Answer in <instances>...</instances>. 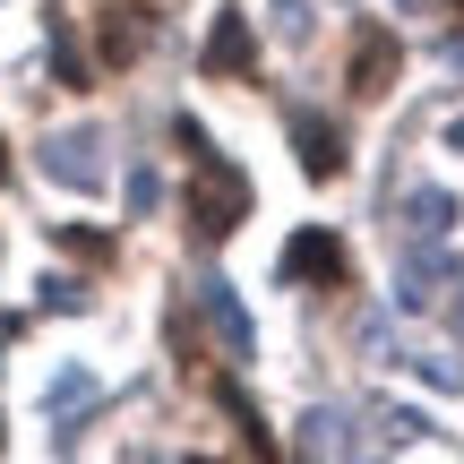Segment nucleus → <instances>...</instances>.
<instances>
[{
    "mask_svg": "<svg viewBox=\"0 0 464 464\" xmlns=\"http://www.w3.org/2000/svg\"><path fill=\"white\" fill-rule=\"evenodd\" d=\"M448 224H456V198H448V189H413V198H404V232H421V241H439Z\"/></svg>",
    "mask_w": 464,
    "mask_h": 464,
    "instance_id": "12",
    "label": "nucleus"
},
{
    "mask_svg": "<svg viewBox=\"0 0 464 464\" xmlns=\"http://www.w3.org/2000/svg\"><path fill=\"white\" fill-rule=\"evenodd\" d=\"M439 293H448V249H430V241H421V249H404V276H396V301H404V310H430Z\"/></svg>",
    "mask_w": 464,
    "mask_h": 464,
    "instance_id": "10",
    "label": "nucleus"
},
{
    "mask_svg": "<svg viewBox=\"0 0 464 464\" xmlns=\"http://www.w3.org/2000/svg\"><path fill=\"white\" fill-rule=\"evenodd\" d=\"M258 69V26H249V9H216V26H207V78H249Z\"/></svg>",
    "mask_w": 464,
    "mask_h": 464,
    "instance_id": "4",
    "label": "nucleus"
},
{
    "mask_svg": "<svg viewBox=\"0 0 464 464\" xmlns=\"http://www.w3.org/2000/svg\"><path fill=\"white\" fill-rule=\"evenodd\" d=\"M448 318H456V335H464V293H456V310H448Z\"/></svg>",
    "mask_w": 464,
    "mask_h": 464,
    "instance_id": "16",
    "label": "nucleus"
},
{
    "mask_svg": "<svg viewBox=\"0 0 464 464\" xmlns=\"http://www.w3.org/2000/svg\"><path fill=\"white\" fill-rule=\"evenodd\" d=\"M448 147H456V155H464V121H456V130H448Z\"/></svg>",
    "mask_w": 464,
    "mask_h": 464,
    "instance_id": "15",
    "label": "nucleus"
},
{
    "mask_svg": "<svg viewBox=\"0 0 464 464\" xmlns=\"http://www.w3.org/2000/svg\"><path fill=\"white\" fill-rule=\"evenodd\" d=\"M52 69H61V86H95V61H86V52L69 44V34L52 44Z\"/></svg>",
    "mask_w": 464,
    "mask_h": 464,
    "instance_id": "14",
    "label": "nucleus"
},
{
    "mask_svg": "<svg viewBox=\"0 0 464 464\" xmlns=\"http://www.w3.org/2000/svg\"><path fill=\"white\" fill-rule=\"evenodd\" d=\"M301 464H370V456H362V439H353L344 413H310L301 421Z\"/></svg>",
    "mask_w": 464,
    "mask_h": 464,
    "instance_id": "8",
    "label": "nucleus"
},
{
    "mask_svg": "<svg viewBox=\"0 0 464 464\" xmlns=\"http://www.w3.org/2000/svg\"><path fill=\"white\" fill-rule=\"evenodd\" d=\"M0 172H9V147H0Z\"/></svg>",
    "mask_w": 464,
    "mask_h": 464,
    "instance_id": "17",
    "label": "nucleus"
},
{
    "mask_svg": "<svg viewBox=\"0 0 464 464\" xmlns=\"http://www.w3.org/2000/svg\"><path fill=\"white\" fill-rule=\"evenodd\" d=\"M189 164H198V181H189V232H198V241H232L241 216H249V181L224 164L216 147L189 155Z\"/></svg>",
    "mask_w": 464,
    "mask_h": 464,
    "instance_id": "1",
    "label": "nucleus"
},
{
    "mask_svg": "<svg viewBox=\"0 0 464 464\" xmlns=\"http://www.w3.org/2000/svg\"><path fill=\"white\" fill-rule=\"evenodd\" d=\"M44 172H52V181H69V189H103V138L95 130L52 138V147H44Z\"/></svg>",
    "mask_w": 464,
    "mask_h": 464,
    "instance_id": "7",
    "label": "nucleus"
},
{
    "mask_svg": "<svg viewBox=\"0 0 464 464\" xmlns=\"http://www.w3.org/2000/svg\"><path fill=\"white\" fill-rule=\"evenodd\" d=\"M198 310H207V327H216V344L232 353V362H249V318H241V301H232V284H224V276H207V284H198Z\"/></svg>",
    "mask_w": 464,
    "mask_h": 464,
    "instance_id": "9",
    "label": "nucleus"
},
{
    "mask_svg": "<svg viewBox=\"0 0 464 464\" xmlns=\"http://www.w3.org/2000/svg\"><path fill=\"white\" fill-rule=\"evenodd\" d=\"M284 284H310V293H335V284H353V249L335 241L327 224L293 232V241H284Z\"/></svg>",
    "mask_w": 464,
    "mask_h": 464,
    "instance_id": "2",
    "label": "nucleus"
},
{
    "mask_svg": "<svg viewBox=\"0 0 464 464\" xmlns=\"http://www.w3.org/2000/svg\"><path fill=\"white\" fill-rule=\"evenodd\" d=\"M147 44H155V17H138V9H103L95 17V69H138Z\"/></svg>",
    "mask_w": 464,
    "mask_h": 464,
    "instance_id": "5",
    "label": "nucleus"
},
{
    "mask_svg": "<svg viewBox=\"0 0 464 464\" xmlns=\"http://www.w3.org/2000/svg\"><path fill=\"white\" fill-rule=\"evenodd\" d=\"M293 155H301L310 181H335V172H344V130H335L327 112H293Z\"/></svg>",
    "mask_w": 464,
    "mask_h": 464,
    "instance_id": "6",
    "label": "nucleus"
},
{
    "mask_svg": "<svg viewBox=\"0 0 464 464\" xmlns=\"http://www.w3.org/2000/svg\"><path fill=\"white\" fill-rule=\"evenodd\" d=\"M396 69H404V44H396L387 26H362V34H353V61H344L353 103H379L387 86H396Z\"/></svg>",
    "mask_w": 464,
    "mask_h": 464,
    "instance_id": "3",
    "label": "nucleus"
},
{
    "mask_svg": "<svg viewBox=\"0 0 464 464\" xmlns=\"http://www.w3.org/2000/svg\"><path fill=\"white\" fill-rule=\"evenodd\" d=\"M189 464H207V456H189Z\"/></svg>",
    "mask_w": 464,
    "mask_h": 464,
    "instance_id": "18",
    "label": "nucleus"
},
{
    "mask_svg": "<svg viewBox=\"0 0 464 464\" xmlns=\"http://www.w3.org/2000/svg\"><path fill=\"white\" fill-rule=\"evenodd\" d=\"M61 249H69V258H86V266H112V241L86 232V224H61Z\"/></svg>",
    "mask_w": 464,
    "mask_h": 464,
    "instance_id": "13",
    "label": "nucleus"
},
{
    "mask_svg": "<svg viewBox=\"0 0 464 464\" xmlns=\"http://www.w3.org/2000/svg\"><path fill=\"white\" fill-rule=\"evenodd\" d=\"M216 396H224L232 430H241V448L258 456V464H276V430H266V421H258V404H249V396H241V387H232V379H216Z\"/></svg>",
    "mask_w": 464,
    "mask_h": 464,
    "instance_id": "11",
    "label": "nucleus"
}]
</instances>
